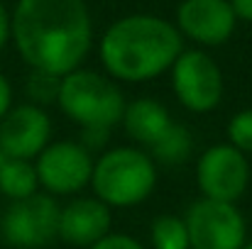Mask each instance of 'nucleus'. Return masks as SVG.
Returning a JSON list of instances; mask_svg holds the SVG:
<instances>
[{
  "label": "nucleus",
  "instance_id": "obj_14",
  "mask_svg": "<svg viewBox=\"0 0 252 249\" xmlns=\"http://www.w3.org/2000/svg\"><path fill=\"white\" fill-rule=\"evenodd\" d=\"M0 193L15 203L39 193V178L34 171V162L25 159H7L0 168Z\"/></svg>",
  "mask_w": 252,
  "mask_h": 249
},
{
  "label": "nucleus",
  "instance_id": "obj_16",
  "mask_svg": "<svg viewBox=\"0 0 252 249\" xmlns=\"http://www.w3.org/2000/svg\"><path fill=\"white\" fill-rule=\"evenodd\" d=\"M150 242L152 249H191L184 218L171 213L157 215L150 225Z\"/></svg>",
  "mask_w": 252,
  "mask_h": 249
},
{
  "label": "nucleus",
  "instance_id": "obj_19",
  "mask_svg": "<svg viewBox=\"0 0 252 249\" xmlns=\"http://www.w3.org/2000/svg\"><path fill=\"white\" fill-rule=\"evenodd\" d=\"M110 139V130H98V127H91V130H81V147H84L88 154H103L105 152V144Z\"/></svg>",
  "mask_w": 252,
  "mask_h": 249
},
{
  "label": "nucleus",
  "instance_id": "obj_10",
  "mask_svg": "<svg viewBox=\"0 0 252 249\" xmlns=\"http://www.w3.org/2000/svg\"><path fill=\"white\" fill-rule=\"evenodd\" d=\"M52 142V117L44 108L22 103L12 105L0 120V152L7 159L34 162Z\"/></svg>",
  "mask_w": 252,
  "mask_h": 249
},
{
  "label": "nucleus",
  "instance_id": "obj_20",
  "mask_svg": "<svg viewBox=\"0 0 252 249\" xmlns=\"http://www.w3.org/2000/svg\"><path fill=\"white\" fill-rule=\"evenodd\" d=\"M88 249H145V245L137 242L135 237L125 235V232H110L108 237H103L100 242H95Z\"/></svg>",
  "mask_w": 252,
  "mask_h": 249
},
{
  "label": "nucleus",
  "instance_id": "obj_25",
  "mask_svg": "<svg viewBox=\"0 0 252 249\" xmlns=\"http://www.w3.org/2000/svg\"><path fill=\"white\" fill-rule=\"evenodd\" d=\"M243 249H252V240H248V242H245V247Z\"/></svg>",
  "mask_w": 252,
  "mask_h": 249
},
{
  "label": "nucleus",
  "instance_id": "obj_11",
  "mask_svg": "<svg viewBox=\"0 0 252 249\" xmlns=\"http://www.w3.org/2000/svg\"><path fill=\"white\" fill-rule=\"evenodd\" d=\"M235 12L230 0H184L176 10L179 34L203 47H218L235 32Z\"/></svg>",
  "mask_w": 252,
  "mask_h": 249
},
{
  "label": "nucleus",
  "instance_id": "obj_22",
  "mask_svg": "<svg viewBox=\"0 0 252 249\" xmlns=\"http://www.w3.org/2000/svg\"><path fill=\"white\" fill-rule=\"evenodd\" d=\"M230 7L235 12V20L252 22V0H230Z\"/></svg>",
  "mask_w": 252,
  "mask_h": 249
},
{
  "label": "nucleus",
  "instance_id": "obj_5",
  "mask_svg": "<svg viewBox=\"0 0 252 249\" xmlns=\"http://www.w3.org/2000/svg\"><path fill=\"white\" fill-rule=\"evenodd\" d=\"M59 213L62 205L49 193L15 200L0 218V237L17 249L47 247L59 237Z\"/></svg>",
  "mask_w": 252,
  "mask_h": 249
},
{
  "label": "nucleus",
  "instance_id": "obj_23",
  "mask_svg": "<svg viewBox=\"0 0 252 249\" xmlns=\"http://www.w3.org/2000/svg\"><path fill=\"white\" fill-rule=\"evenodd\" d=\"M10 42V12L0 0V49Z\"/></svg>",
  "mask_w": 252,
  "mask_h": 249
},
{
  "label": "nucleus",
  "instance_id": "obj_7",
  "mask_svg": "<svg viewBox=\"0 0 252 249\" xmlns=\"http://www.w3.org/2000/svg\"><path fill=\"white\" fill-rule=\"evenodd\" d=\"M171 88L189 112H211L223 100V71L203 49H184L174 61Z\"/></svg>",
  "mask_w": 252,
  "mask_h": 249
},
{
  "label": "nucleus",
  "instance_id": "obj_24",
  "mask_svg": "<svg viewBox=\"0 0 252 249\" xmlns=\"http://www.w3.org/2000/svg\"><path fill=\"white\" fill-rule=\"evenodd\" d=\"M5 162H7V157H5V154L0 152V168H2V164H5Z\"/></svg>",
  "mask_w": 252,
  "mask_h": 249
},
{
  "label": "nucleus",
  "instance_id": "obj_13",
  "mask_svg": "<svg viewBox=\"0 0 252 249\" xmlns=\"http://www.w3.org/2000/svg\"><path fill=\"white\" fill-rule=\"evenodd\" d=\"M171 122L174 120L169 115L167 105L155 98H135L132 103H125V112L120 120L127 137H132L145 147H152L171 127Z\"/></svg>",
  "mask_w": 252,
  "mask_h": 249
},
{
  "label": "nucleus",
  "instance_id": "obj_21",
  "mask_svg": "<svg viewBox=\"0 0 252 249\" xmlns=\"http://www.w3.org/2000/svg\"><path fill=\"white\" fill-rule=\"evenodd\" d=\"M10 108H12V85L0 74V120L10 112Z\"/></svg>",
  "mask_w": 252,
  "mask_h": 249
},
{
  "label": "nucleus",
  "instance_id": "obj_18",
  "mask_svg": "<svg viewBox=\"0 0 252 249\" xmlns=\"http://www.w3.org/2000/svg\"><path fill=\"white\" fill-rule=\"evenodd\" d=\"M59 85H62L59 76H52V74H44V71H32L30 79H27V95H30L32 105L44 108L49 103H57Z\"/></svg>",
  "mask_w": 252,
  "mask_h": 249
},
{
  "label": "nucleus",
  "instance_id": "obj_6",
  "mask_svg": "<svg viewBox=\"0 0 252 249\" xmlns=\"http://www.w3.org/2000/svg\"><path fill=\"white\" fill-rule=\"evenodd\" d=\"M191 249H243L248 222L235 203L201 198L184 215Z\"/></svg>",
  "mask_w": 252,
  "mask_h": 249
},
{
  "label": "nucleus",
  "instance_id": "obj_17",
  "mask_svg": "<svg viewBox=\"0 0 252 249\" xmlns=\"http://www.w3.org/2000/svg\"><path fill=\"white\" fill-rule=\"evenodd\" d=\"M228 144L235 147L240 154L252 157V108L238 110L230 120H228Z\"/></svg>",
  "mask_w": 252,
  "mask_h": 249
},
{
  "label": "nucleus",
  "instance_id": "obj_4",
  "mask_svg": "<svg viewBox=\"0 0 252 249\" xmlns=\"http://www.w3.org/2000/svg\"><path fill=\"white\" fill-rule=\"evenodd\" d=\"M57 105L81 130H113L123 120L125 95L110 76L91 69H76L62 76Z\"/></svg>",
  "mask_w": 252,
  "mask_h": 249
},
{
  "label": "nucleus",
  "instance_id": "obj_3",
  "mask_svg": "<svg viewBox=\"0 0 252 249\" xmlns=\"http://www.w3.org/2000/svg\"><path fill=\"white\" fill-rule=\"evenodd\" d=\"M157 186V164L137 147H113L93 162L91 188L98 200L113 208L145 203Z\"/></svg>",
  "mask_w": 252,
  "mask_h": 249
},
{
  "label": "nucleus",
  "instance_id": "obj_15",
  "mask_svg": "<svg viewBox=\"0 0 252 249\" xmlns=\"http://www.w3.org/2000/svg\"><path fill=\"white\" fill-rule=\"evenodd\" d=\"M191 149H193L191 132L184 125L171 122V127L150 147V157H152V162H162L167 166H179L189 159Z\"/></svg>",
  "mask_w": 252,
  "mask_h": 249
},
{
  "label": "nucleus",
  "instance_id": "obj_1",
  "mask_svg": "<svg viewBox=\"0 0 252 249\" xmlns=\"http://www.w3.org/2000/svg\"><path fill=\"white\" fill-rule=\"evenodd\" d=\"M10 39L32 71L66 76L81 69L93 27L84 0H17L10 15Z\"/></svg>",
  "mask_w": 252,
  "mask_h": 249
},
{
  "label": "nucleus",
  "instance_id": "obj_8",
  "mask_svg": "<svg viewBox=\"0 0 252 249\" xmlns=\"http://www.w3.org/2000/svg\"><path fill=\"white\" fill-rule=\"evenodd\" d=\"M201 198L238 203L250 186V159L228 142L208 147L196 162Z\"/></svg>",
  "mask_w": 252,
  "mask_h": 249
},
{
  "label": "nucleus",
  "instance_id": "obj_12",
  "mask_svg": "<svg viewBox=\"0 0 252 249\" xmlns=\"http://www.w3.org/2000/svg\"><path fill=\"white\" fill-rule=\"evenodd\" d=\"M113 232V210L95 195H79L59 213V240L74 247H93Z\"/></svg>",
  "mask_w": 252,
  "mask_h": 249
},
{
  "label": "nucleus",
  "instance_id": "obj_9",
  "mask_svg": "<svg viewBox=\"0 0 252 249\" xmlns=\"http://www.w3.org/2000/svg\"><path fill=\"white\" fill-rule=\"evenodd\" d=\"M93 162V154H88L79 142H49L47 149L34 159L39 188H44V193L54 198L81 193L86 186H91Z\"/></svg>",
  "mask_w": 252,
  "mask_h": 249
},
{
  "label": "nucleus",
  "instance_id": "obj_2",
  "mask_svg": "<svg viewBox=\"0 0 252 249\" xmlns=\"http://www.w3.org/2000/svg\"><path fill=\"white\" fill-rule=\"evenodd\" d=\"M184 52L179 29L157 15H127L100 37V61L113 81L145 83L162 76Z\"/></svg>",
  "mask_w": 252,
  "mask_h": 249
}]
</instances>
